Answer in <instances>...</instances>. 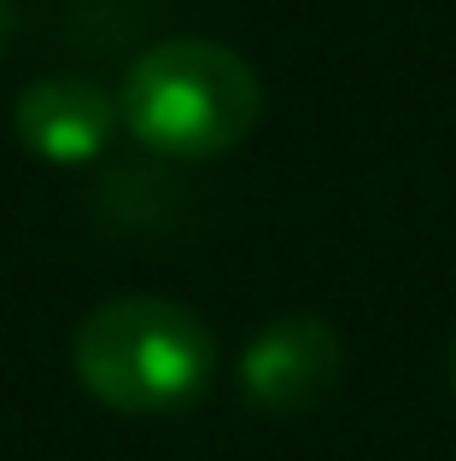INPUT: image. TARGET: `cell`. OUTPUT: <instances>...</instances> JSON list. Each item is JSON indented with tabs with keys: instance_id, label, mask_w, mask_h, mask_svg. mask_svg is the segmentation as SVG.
I'll return each instance as SVG.
<instances>
[{
	"instance_id": "cell-1",
	"label": "cell",
	"mask_w": 456,
	"mask_h": 461,
	"mask_svg": "<svg viewBox=\"0 0 456 461\" xmlns=\"http://www.w3.org/2000/svg\"><path fill=\"white\" fill-rule=\"evenodd\" d=\"M70 368L94 403L117 415H182L211 392L223 368L205 315L176 298H105L70 333Z\"/></svg>"
},
{
	"instance_id": "cell-2",
	"label": "cell",
	"mask_w": 456,
	"mask_h": 461,
	"mask_svg": "<svg viewBox=\"0 0 456 461\" xmlns=\"http://www.w3.org/2000/svg\"><path fill=\"white\" fill-rule=\"evenodd\" d=\"M258 112L263 88L251 65L205 35L147 47L117 88V123L135 135V147L182 164L234 152L251 135Z\"/></svg>"
},
{
	"instance_id": "cell-3",
	"label": "cell",
	"mask_w": 456,
	"mask_h": 461,
	"mask_svg": "<svg viewBox=\"0 0 456 461\" xmlns=\"http://www.w3.org/2000/svg\"><path fill=\"white\" fill-rule=\"evenodd\" d=\"M345 345L322 315H275L240 345L234 385L258 415H305L340 385Z\"/></svg>"
},
{
	"instance_id": "cell-4",
	"label": "cell",
	"mask_w": 456,
	"mask_h": 461,
	"mask_svg": "<svg viewBox=\"0 0 456 461\" xmlns=\"http://www.w3.org/2000/svg\"><path fill=\"white\" fill-rule=\"evenodd\" d=\"M117 100L88 77H41L12 105V135L30 158L59 169L94 164L117 135Z\"/></svg>"
},
{
	"instance_id": "cell-5",
	"label": "cell",
	"mask_w": 456,
	"mask_h": 461,
	"mask_svg": "<svg viewBox=\"0 0 456 461\" xmlns=\"http://www.w3.org/2000/svg\"><path fill=\"white\" fill-rule=\"evenodd\" d=\"M6 41H12V0H0V53H6Z\"/></svg>"
},
{
	"instance_id": "cell-6",
	"label": "cell",
	"mask_w": 456,
	"mask_h": 461,
	"mask_svg": "<svg viewBox=\"0 0 456 461\" xmlns=\"http://www.w3.org/2000/svg\"><path fill=\"white\" fill-rule=\"evenodd\" d=\"M451 397H456V333H451Z\"/></svg>"
}]
</instances>
